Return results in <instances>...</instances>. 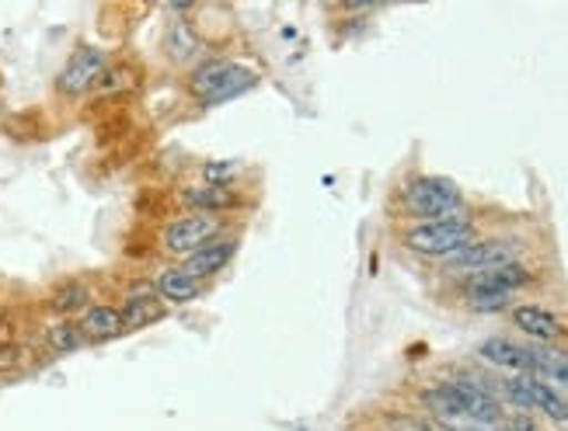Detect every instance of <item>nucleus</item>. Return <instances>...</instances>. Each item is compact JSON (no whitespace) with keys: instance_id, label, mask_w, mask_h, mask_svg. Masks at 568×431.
Instances as JSON below:
<instances>
[{"instance_id":"14","label":"nucleus","mask_w":568,"mask_h":431,"mask_svg":"<svg viewBox=\"0 0 568 431\" xmlns=\"http://www.w3.org/2000/svg\"><path fill=\"white\" fill-rule=\"evenodd\" d=\"M164 53L175 66H200V60L206 53V42L189 21H175L164 35Z\"/></svg>"},{"instance_id":"8","label":"nucleus","mask_w":568,"mask_h":431,"mask_svg":"<svg viewBox=\"0 0 568 431\" xmlns=\"http://www.w3.org/2000/svg\"><path fill=\"white\" fill-rule=\"evenodd\" d=\"M524 258V244L513 240V237H485L475 240L471 247H464L460 255H454L450 261H443L450 275H475V271H488V268H499L509 261H520Z\"/></svg>"},{"instance_id":"10","label":"nucleus","mask_w":568,"mask_h":431,"mask_svg":"<svg viewBox=\"0 0 568 431\" xmlns=\"http://www.w3.org/2000/svg\"><path fill=\"white\" fill-rule=\"evenodd\" d=\"M179 202L185 213H206V216H224L231 209H237L244 195L231 185H210V182H200V185H182L179 188Z\"/></svg>"},{"instance_id":"21","label":"nucleus","mask_w":568,"mask_h":431,"mask_svg":"<svg viewBox=\"0 0 568 431\" xmlns=\"http://www.w3.org/2000/svg\"><path fill=\"white\" fill-rule=\"evenodd\" d=\"M503 431H537V421L527 411H516L503 418Z\"/></svg>"},{"instance_id":"19","label":"nucleus","mask_w":568,"mask_h":431,"mask_svg":"<svg viewBox=\"0 0 568 431\" xmlns=\"http://www.w3.org/2000/svg\"><path fill=\"white\" fill-rule=\"evenodd\" d=\"M537 355V376L551 379V387L568 390V351L561 348H534Z\"/></svg>"},{"instance_id":"9","label":"nucleus","mask_w":568,"mask_h":431,"mask_svg":"<svg viewBox=\"0 0 568 431\" xmlns=\"http://www.w3.org/2000/svg\"><path fill=\"white\" fill-rule=\"evenodd\" d=\"M509 320L516 331H524L527 338L548 345V348L568 351V324L551 307H540V302H513Z\"/></svg>"},{"instance_id":"12","label":"nucleus","mask_w":568,"mask_h":431,"mask_svg":"<svg viewBox=\"0 0 568 431\" xmlns=\"http://www.w3.org/2000/svg\"><path fill=\"white\" fill-rule=\"evenodd\" d=\"M119 314H122V327H126V335H130V331H143V327L164 320L168 302L154 293L151 283H146V286L126 293V299L119 302Z\"/></svg>"},{"instance_id":"6","label":"nucleus","mask_w":568,"mask_h":431,"mask_svg":"<svg viewBox=\"0 0 568 431\" xmlns=\"http://www.w3.org/2000/svg\"><path fill=\"white\" fill-rule=\"evenodd\" d=\"M109 53L98 45H78L70 53V60L63 63V70L57 73V94L60 98H84L91 91H98V84H102V78L109 73Z\"/></svg>"},{"instance_id":"16","label":"nucleus","mask_w":568,"mask_h":431,"mask_svg":"<svg viewBox=\"0 0 568 431\" xmlns=\"http://www.w3.org/2000/svg\"><path fill=\"white\" fill-rule=\"evenodd\" d=\"M154 293L164 299V302H192L195 296L203 293L206 283H200V278H192L182 265H168L161 268L154 278H151Z\"/></svg>"},{"instance_id":"15","label":"nucleus","mask_w":568,"mask_h":431,"mask_svg":"<svg viewBox=\"0 0 568 431\" xmlns=\"http://www.w3.org/2000/svg\"><path fill=\"white\" fill-rule=\"evenodd\" d=\"M78 327L88 341H115L126 335L115 302H91V307L78 317Z\"/></svg>"},{"instance_id":"18","label":"nucleus","mask_w":568,"mask_h":431,"mask_svg":"<svg viewBox=\"0 0 568 431\" xmlns=\"http://www.w3.org/2000/svg\"><path fill=\"white\" fill-rule=\"evenodd\" d=\"M45 345L53 348L57 355H70V351H78L88 345V338L81 335V327L78 320H53L45 327Z\"/></svg>"},{"instance_id":"11","label":"nucleus","mask_w":568,"mask_h":431,"mask_svg":"<svg viewBox=\"0 0 568 431\" xmlns=\"http://www.w3.org/2000/svg\"><path fill=\"white\" fill-rule=\"evenodd\" d=\"M478 359H485L488 366L509 369L516 376H537V355L530 345L509 341V338H485L478 345Z\"/></svg>"},{"instance_id":"5","label":"nucleus","mask_w":568,"mask_h":431,"mask_svg":"<svg viewBox=\"0 0 568 431\" xmlns=\"http://www.w3.org/2000/svg\"><path fill=\"white\" fill-rule=\"evenodd\" d=\"M227 216H206V213H179L164 223L161 230V247L168 258H175L179 265L192 258L195 250H203L206 244L227 237Z\"/></svg>"},{"instance_id":"20","label":"nucleus","mask_w":568,"mask_h":431,"mask_svg":"<svg viewBox=\"0 0 568 431\" xmlns=\"http://www.w3.org/2000/svg\"><path fill=\"white\" fill-rule=\"evenodd\" d=\"M234 174H237V164L234 161H220V164H206L203 167V182H210V185H227Z\"/></svg>"},{"instance_id":"17","label":"nucleus","mask_w":568,"mask_h":431,"mask_svg":"<svg viewBox=\"0 0 568 431\" xmlns=\"http://www.w3.org/2000/svg\"><path fill=\"white\" fill-rule=\"evenodd\" d=\"M91 307V286L81 278H67L53 293H49V310L57 314V320H73V314H84Z\"/></svg>"},{"instance_id":"2","label":"nucleus","mask_w":568,"mask_h":431,"mask_svg":"<svg viewBox=\"0 0 568 431\" xmlns=\"http://www.w3.org/2000/svg\"><path fill=\"white\" fill-rule=\"evenodd\" d=\"M390 206L405 216V223H426V219H450L467 213L464 192L439 174H415L394 192Z\"/></svg>"},{"instance_id":"22","label":"nucleus","mask_w":568,"mask_h":431,"mask_svg":"<svg viewBox=\"0 0 568 431\" xmlns=\"http://www.w3.org/2000/svg\"><path fill=\"white\" fill-rule=\"evenodd\" d=\"M443 431H475V428H447V424H443Z\"/></svg>"},{"instance_id":"7","label":"nucleus","mask_w":568,"mask_h":431,"mask_svg":"<svg viewBox=\"0 0 568 431\" xmlns=\"http://www.w3.org/2000/svg\"><path fill=\"white\" fill-rule=\"evenodd\" d=\"M506 393L516 408H524L527 414L540 411V414H548V421H555V424H568V397L558 393V387H551L548 379L513 376V379H506Z\"/></svg>"},{"instance_id":"1","label":"nucleus","mask_w":568,"mask_h":431,"mask_svg":"<svg viewBox=\"0 0 568 431\" xmlns=\"http://www.w3.org/2000/svg\"><path fill=\"white\" fill-rule=\"evenodd\" d=\"M481 240V226L475 216H450V219H426V223H402L398 244L415 258L426 261H450L464 247Z\"/></svg>"},{"instance_id":"13","label":"nucleus","mask_w":568,"mask_h":431,"mask_svg":"<svg viewBox=\"0 0 568 431\" xmlns=\"http://www.w3.org/2000/svg\"><path fill=\"white\" fill-rule=\"evenodd\" d=\"M237 247H241L237 237H220V240L206 244L203 250H195L192 258H185L182 268H185L192 278H200V283H206V278H216L220 271H224V268L234 261Z\"/></svg>"},{"instance_id":"4","label":"nucleus","mask_w":568,"mask_h":431,"mask_svg":"<svg viewBox=\"0 0 568 431\" xmlns=\"http://www.w3.org/2000/svg\"><path fill=\"white\" fill-rule=\"evenodd\" d=\"M258 84V70L237 60H203L189 78V94L200 109L224 105V101L252 91Z\"/></svg>"},{"instance_id":"3","label":"nucleus","mask_w":568,"mask_h":431,"mask_svg":"<svg viewBox=\"0 0 568 431\" xmlns=\"http://www.w3.org/2000/svg\"><path fill=\"white\" fill-rule=\"evenodd\" d=\"M537 283V271L524 261H509L488 271H475L460 278V299L475 314H499L513 307V296Z\"/></svg>"}]
</instances>
